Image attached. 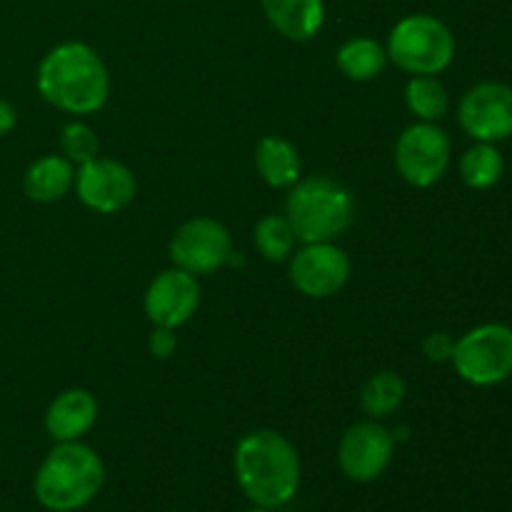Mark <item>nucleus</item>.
Instances as JSON below:
<instances>
[{"mask_svg": "<svg viewBox=\"0 0 512 512\" xmlns=\"http://www.w3.org/2000/svg\"><path fill=\"white\" fill-rule=\"evenodd\" d=\"M15 123H18V113H15V108L8 103V100L0 98V138L13 133Z\"/></svg>", "mask_w": 512, "mask_h": 512, "instance_id": "obj_26", "label": "nucleus"}, {"mask_svg": "<svg viewBox=\"0 0 512 512\" xmlns=\"http://www.w3.org/2000/svg\"><path fill=\"white\" fill-rule=\"evenodd\" d=\"M335 60L345 78L365 83L383 73L388 65V50L373 38H350L340 45Z\"/></svg>", "mask_w": 512, "mask_h": 512, "instance_id": "obj_18", "label": "nucleus"}, {"mask_svg": "<svg viewBox=\"0 0 512 512\" xmlns=\"http://www.w3.org/2000/svg\"><path fill=\"white\" fill-rule=\"evenodd\" d=\"M75 193L85 208L113 215L133 203L138 183L128 165L118 163V160L95 158L80 165V170L75 173Z\"/></svg>", "mask_w": 512, "mask_h": 512, "instance_id": "obj_10", "label": "nucleus"}, {"mask_svg": "<svg viewBox=\"0 0 512 512\" xmlns=\"http://www.w3.org/2000/svg\"><path fill=\"white\" fill-rule=\"evenodd\" d=\"M450 363L465 383L475 388H493L512 375V328L503 323H488L473 328L455 340Z\"/></svg>", "mask_w": 512, "mask_h": 512, "instance_id": "obj_6", "label": "nucleus"}, {"mask_svg": "<svg viewBox=\"0 0 512 512\" xmlns=\"http://www.w3.org/2000/svg\"><path fill=\"white\" fill-rule=\"evenodd\" d=\"M503 155L493 143H475L460 158V178L473 190H490L503 178Z\"/></svg>", "mask_w": 512, "mask_h": 512, "instance_id": "obj_20", "label": "nucleus"}, {"mask_svg": "<svg viewBox=\"0 0 512 512\" xmlns=\"http://www.w3.org/2000/svg\"><path fill=\"white\" fill-rule=\"evenodd\" d=\"M248 512H273V510H270V508H258V505H255V508L248 510Z\"/></svg>", "mask_w": 512, "mask_h": 512, "instance_id": "obj_27", "label": "nucleus"}, {"mask_svg": "<svg viewBox=\"0 0 512 512\" xmlns=\"http://www.w3.org/2000/svg\"><path fill=\"white\" fill-rule=\"evenodd\" d=\"M170 258L175 268L190 275H208L233 258V243L225 225L213 218H193L175 230L170 240Z\"/></svg>", "mask_w": 512, "mask_h": 512, "instance_id": "obj_8", "label": "nucleus"}, {"mask_svg": "<svg viewBox=\"0 0 512 512\" xmlns=\"http://www.w3.org/2000/svg\"><path fill=\"white\" fill-rule=\"evenodd\" d=\"M60 150H63V158H68L73 165H85L98 158L100 143L93 128L85 123H68L60 133Z\"/></svg>", "mask_w": 512, "mask_h": 512, "instance_id": "obj_23", "label": "nucleus"}, {"mask_svg": "<svg viewBox=\"0 0 512 512\" xmlns=\"http://www.w3.org/2000/svg\"><path fill=\"white\" fill-rule=\"evenodd\" d=\"M350 278V258L335 243H308L290 255V280L308 298H330Z\"/></svg>", "mask_w": 512, "mask_h": 512, "instance_id": "obj_11", "label": "nucleus"}, {"mask_svg": "<svg viewBox=\"0 0 512 512\" xmlns=\"http://www.w3.org/2000/svg\"><path fill=\"white\" fill-rule=\"evenodd\" d=\"M285 218L300 243H333L353 225V195L328 178L298 180L285 200Z\"/></svg>", "mask_w": 512, "mask_h": 512, "instance_id": "obj_4", "label": "nucleus"}, {"mask_svg": "<svg viewBox=\"0 0 512 512\" xmlns=\"http://www.w3.org/2000/svg\"><path fill=\"white\" fill-rule=\"evenodd\" d=\"M175 345L178 343H175L173 330H168V328H155L153 335H150V340H148V348L155 358H170L175 350Z\"/></svg>", "mask_w": 512, "mask_h": 512, "instance_id": "obj_25", "label": "nucleus"}, {"mask_svg": "<svg viewBox=\"0 0 512 512\" xmlns=\"http://www.w3.org/2000/svg\"><path fill=\"white\" fill-rule=\"evenodd\" d=\"M395 438L375 420L355 423L345 430L338 448L340 470L355 483H373L393 460Z\"/></svg>", "mask_w": 512, "mask_h": 512, "instance_id": "obj_12", "label": "nucleus"}, {"mask_svg": "<svg viewBox=\"0 0 512 512\" xmlns=\"http://www.w3.org/2000/svg\"><path fill=\"white\" fill-rule=\"evenodd\" d=\"M388 60L410 75H438L455 58V35L440 18L428 13L405 15L388 38Z\"/></svg>", "mask_w": 512, "mask_h": 512, "instance_id": "obj_5", "label": "nucleus"}, {"mask_svg": "<svg viewBox=\"0 0 512 512\" xmlns=\"http://www.w3.org/2000/svg\"><path fill=\"white\" fill-rule=\"evenodd\" d=\"M38 90L65 113H98L110 93L108 68L88 43H60L40 60Z\"/></svg>", "mask_w": 512, "mask_h": 512, "instance_id": "obj_1", "label": "nucleus"}, {"mask_svg": "<svg viewBox=\"0 0 512 512\" xmlns=\"http://www.w3.org/2000/svg\"><path fill=\"white\" fill-rule=\"evenodd\" d=\"M268 23L288 40L315 38L325 23V0H260Z\"/></svg>", "mask_w": 512, "mask_h": 512, "instance_id": "obj_15", "label": "nucleus"}, {"mask_svg": "<svg viewBox=\"0 0 512 512\" xmlns=\"http://www.w3.org/2000/svg\"><path fill=\"white\" fill-rule=\"evenodd\" d=\"M143 305L155 328H180L193 318L200 305L198 278L180 268L163 270L145 290Z\"/></svg>", "mask_w": 512, "mask_h": 512, "instance_id": "obj_13", "label": "nucleus"}, {"mask_svg": "<svg viewBox=\"0 0 512 512\" xmlns=\"http://www.w3.org/2000/svg\"><path fill=\"white\" fill-rule=\"evenodd\" d=\"M105 483L100 455L80 440L58 443L35 473V498L50 512H75L95 500Z\"/></svg>", "mask_w": 512, "mask_h": 512, "instance_id": "obj_3", "label": "nucleus"}, {"mask_svg": "<svg viewBox=\"0 0 512 512\" xmlns=\"http://www.w3.org/2000/svg\"><path fill=\"white\" fill-rule=\"evenodd\" d=\"M405 103L423 123H438L448 115L450 98L445 85L435 75H413L405 85Z\"/></svg>", "mask_w": 512, "mask_h": 512, "instance_id": "obj_19", "label": "nucleus"}, {"mask_svg": "<svg viewBox=\"0 0 512 512\" xmlns=\"http://www.w3.org/2000/svg\"><path fill=\"white\" fill-rule=\"evenodd\" d=\"M295 238L285 215H265L255 225V248L270 263H285L293 255Z\"/></svg>", "mask_w": 512, "mask_h": 512, "instance_id": "obj_22", "label": "nucleus"}, {"mask_svg": "<svg viewBox=\"0 0 512 512\" xmlns=\"http://www.w3.org/2000/svg\"><path fill=\"white\" fill-rule=\"evenodd\" d=\"M460 125L478 143L512 138V88L505 83H480L463 95Z\"/></svg>", "mask_w": 512, "mask_h": 512, "instance_id": "obj_9", "label": "nucleus"}, {"mask_svg": "<svg viewBox=\"0 0 512 512\" xmlns=\"http://www.w3.org/2000/svg\"><path fill=\"white\" fill-rule=\"evenodd\" d=\"M255 168L275 190H290L300 180V153L290 140L265 135L255 148Z\"/></svg>", "mask_w": 512, "mask_h": 512, "instance_id": "obj_17", "label": "nucleus"}, {"mask_svg": "<svg viewBox=\"0 0 512 512\" xmlns=\"http://www.w3.org/2000/svg\"><path fill=\"white\" fill-rule=\"evenodd\" d=\"M98 420V400L83 388H73L60 393L45 413V430L58 443L80 440Z\"/></svg>", "mask_w": 512, "mask_h": 512, "instance_id": "obj_14", "label": "nucleus"}, {"mask_svg": "<svg viewBox=\"0 0 512 512\" xmlns=\"http://www.w3.org/2000/svg\"><path fill=\"white\" fill-rule=\"evenodd\" d=\"M235 478L250 503L258 508H280L298 493V450L275 430L248 433L235 448Z\"/></svg>", "mask_w": 512, "mask_h": 512, "instance_id": "obj_2", "label": "nucleus"}, {"mask_svg": "<svg viewBox=\"0 0 512 512\" xmlns=\"http://www.w3.org/2000/svg\"><path fill=\"white\" fill-rule=\"evenodd\" d=\"M75 185V165L63 155H43L23 175V190L35 203H58Z\"/></svg>", "mask_w": 512, "mask_h": 512, "instance_id": "obj_16", "label": "nucleus"}, {"mask_svg": "<svg viewBox=\"0 0 512 512\" xmlns=\"http://www.w3.org/2000/svg\"><path fill=\"white\" fill-rule=\"evenodd\" d=\"M455 340L448 333H433L423 340V353L430 363H448L453 358Z\"/></svg>", "mask_w": 512, "mask_h": 512, "instance_id": "obj_24", "label": "nucleus"}, {"mask_svg": "<svg viewBox=\"0 0 512 512\" xmlns=\"http://www.w3.org/2000/svg\"><path fill=\"white\" fill-rule=\"evenodd\" d=\"M450 145L448 133L435 123H415L403 130L395 143V168L400 178L413 188H430L448 173Z\"/></svg>", "mask_w": 512, "mask_h": 512, "instance_id": "obj_7", "label": "nucleus"}, {"mask_svg": "<svg viewBox=\"0 0 512 512\" xmlns=\"http://www.w3.org/2000/svg\"><path fill=\"white\" fill-rule=\"evenodd\" d=\"M405 400V380L393 370H383V373L373 375L368 383L363 385L360 393V408L370 415V418H388L390 413L403 405Z\"/></svg>", "mask_w": 512, "mask_h": 512, "instance_id": "obj_21", "label": "nucleus"}]
</instances>
